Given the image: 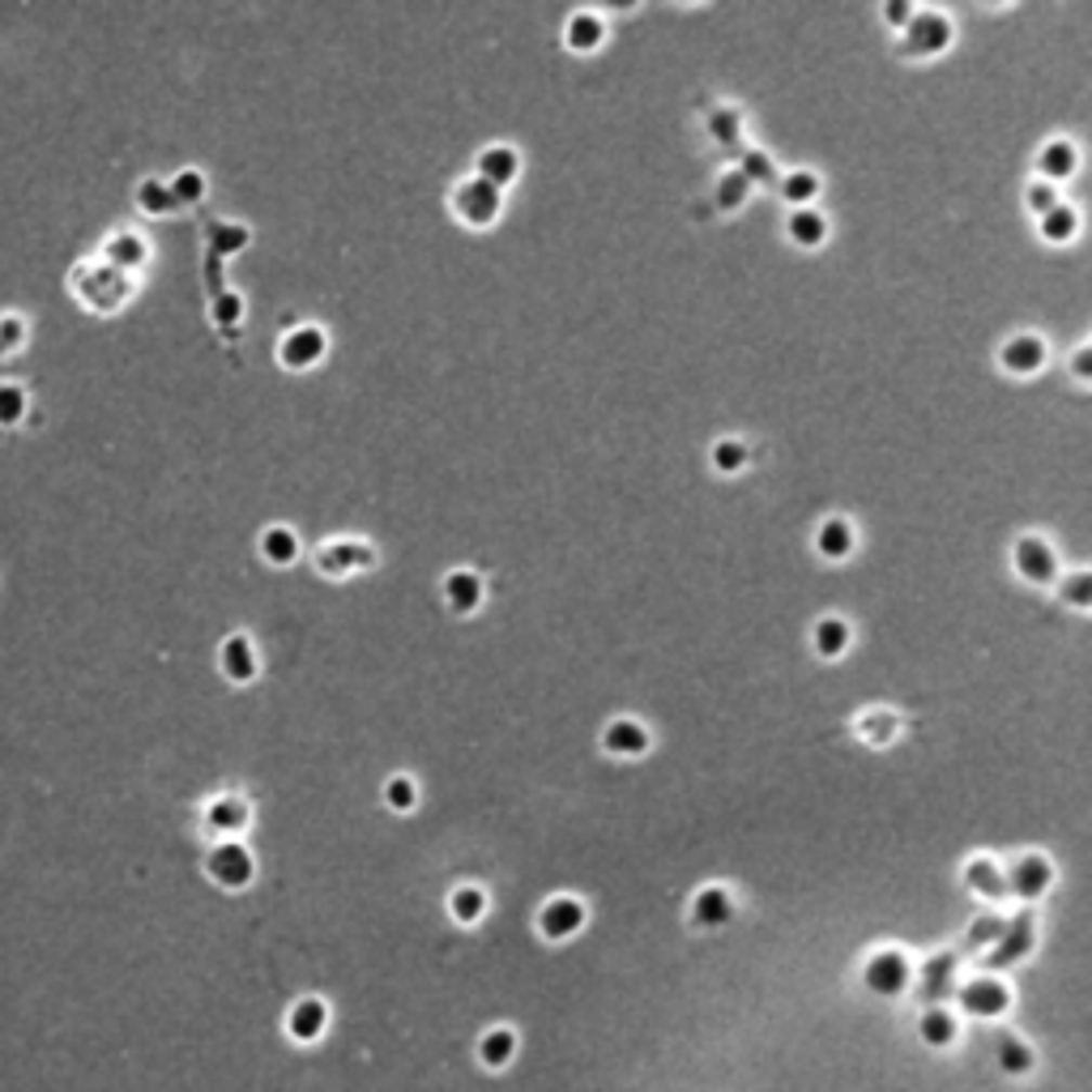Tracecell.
<instances>
[{
    "mask_svg": "<svg viewBox=\"0 0 1092 1092\" xmlns=\"http://www.w3.org/2000/svg\"><path fill=\"white\" fill-rule=\"evenodd\" d=\"M205 875L213 880L218 887H248L252 884V875H257V862H252V854L244 849V845H235V841H222L218 849H209V858H205Z\"/></svg>",
    "mask_w": 1092,
    "mask_h": 1092,
    "instance_id": "obj_1",
    "label": "cell"
},
{
    "mask_svg": "<svg viewBox=\"0 0 1092 1092\" xmlns=\"http://www.w3.org/2000/svg\"><path fill=\"white\" fill-rule=\"evenodd\" d=\"M960 1007H964V1016L999 1020V1016L1012 1007V990H1007L999 977H973V981H964V990H960Z\"/></svg>",
    "mask_w": 1092,
    "mask_h": 1092,
    "instance_id": "obj_2",
    "label": "cell"
},
{
    "mask_svg": "<svg viewBox=\"0 0 1092 1092\" xmlns=\"http://www.w3.org/2000/svg\"><path fill=\"white\" fill-rule=\"evenodd\" d=\"M905 43H909V52H918V56H939L948 43H952V22L944 17V13H935V9H913V17H909V26H905Z\"/></svg>",
    "mask_w": 1092,
    "mask_h": 1092,
    "instance_id": "obj_3",
    "label": "cell"
},
{
    "mask_svg": "<svg viewBox=\"0 0 1092 1092\" xmlns=\"http://www.w3.org/2000/svg\"><path fill=\"white\" fill-rule=\"evenodd\" d=\"M909 977H913V968H909V960L900 952H875L867 960V968H862V981H867V990L871 994H900L905 986H909Z\"/></svg>",
    "mask_w": 1092,
    "mask_h": 1092,
    "instance_id": "obj_4",
    "label": "cell"
},
{
    "mask_svg": "<svg viewBox=\"0 0 1092 1092\" xmlns=\"http://www.w3.org/2000/svg\"><path fill=\"white\" fill-rule=\"evenodd\" d=\"M453 205H457V213L470 222V226H486V222H495V213H499V188H491L486 180H466L457 193H453Z\"/></svg>",
    "mask_w": 1092,
    "mask_h": 1092,
    "instance_id": "obj_5",
    "label": "cell"
},
{
    "mask_svg": "<svg viewBox=\"0 0 1092 1092\" xmlns=\"http://www.w3.org/2000/svg\"><path fill=\"white\" fill-rule=\"evenodd\" d=\"M581 926H585V905L572 900V896L546 900L543 913H538V931H543L546 939H572Z\"/></svg>",
    "mask_w": 1092,
    "mask_h": 1092,
    "instance_id": "obj_6",
    "label": "cell"
},
{
    "mask_svg": "<svg viewBox=\"0 0 1092 1092\" xmlns=\"http://www.w3.org/2000/svg\"><path fill=\"white\" fill-rule=\"evenodd\" d=\"M321 354H325V334L316 329V325H299V329H290L282 346H277V359L286 363V367H312V363H321Z\"/></svg>",
    "mask_w": 1092,
    "mask_h": 1092,
    "instance_id": "obj_7",
    "label": "cell"
},
{
    "mask_svg": "<svg viewBox=\"0 0 1092 1092\" xmlns=\"http://www.w3.org/2000/svg\"><path fill=\"white\" fill-rule=\"evenodd\" d=\"M517 171H521V158H517L512 145H486V150L478 154V180H486L491 188L512 184Z\"/></svg>",
    "mask_w": 1092,
    "mask_h": 1092,
    "instance_id": "obj_8",
    "label": "cell"
},
{
    "mask_svg": "<svg viewBox=\"0 0 1092 1092\" xmlns=\"http://www.w3.org/2000/svg\"><path fill=\"white\" fill-rule=\"evenodd\" d=\"M999 363H1003L1012 376H1032V372L1045 363V341L1037 338V334H1020V338H1012L1003 346Z\"/></svg>",
    "mask_w": 1092,
    "mask_h": 1092,
    "instance_id": "obj_9",
    "label": "cell"
},
{
    "mask_svg": "<svg viewBox=\"0 0 1092 1092\" xmlns=\"http://www.w3.org/2000/svg\"><path fill=\"white\" fill-rule=\"evenodd\" d=\"M1050 880H1054V867L1041 858V854H1024L1020 862L1012 867V880H1007V887L1016 892V896H1041L1045 887H1050Z\"/></svg>",
    "mask_w": 1092,
    "mask_h": 1092,
    "instance_id": "obj_10",
    "label": "cell"
},
{
    "mask_svg": "<svg viewBox=\"0 0 1092 1092\" xmlns=\"http://www.w3.org/2000/svg\"><path fill=\"white\" fill-rule=\"evenodd\" d=\"M218 666L231 682H248L257 675V653H252V640L248 636H226L222 640V653H218Z\"/></svg>",
    "mask_w": 1092,
    "mask_h": 1092,
    "instance_id": "obj_11",
    "label": "cell"
},
{
    "mask_svg": "<svg viewBox=\"0 0 1092 1092\" xmlns=\"http://www.w3.org/2000/svg\"><path fill=\"white\" fill-rule=\"evenodd\" d=\"M325 1024H329L325 999H299V1003L290 1007V1016H286V1028H290L295 1041H316V1037L325 1032Z\"/></svg>",
    "mask_w": 1092,
    "mask_h": 1092,
    "instance_id": "obj_12",
    "label": "cell"
},
{
    "mask_svg": "<svg viewBox=\"0 0 1092 1092\" xmlns=\"http://www.w3.org/2000/svg\"><path fill=\"white\" fill-rule=\"evenodd\" d=\"M730 913H734V900H730L726 887H717V884L700 887L696 900H691V918H696L700 926H726Z\"/></svg>",
    "mask_w": 1092,
    "mask_h": 1092,
    "instance_id": "obj_13",
    "label": "cell"
},
{
    "mask_svg": "<svg viewBox=\"0 0 1092 1092\" xmlns=\"http://www.w3.org/2000/svg\"><path fill=\"white\" fill-rule=\"evenodd\" d=\"M1016 568L1024 572V581H1054V550L1041 543V538H1020L1016 543Z\"/></svg>",
    "mask_w": 1092,
    "mask_h": 1092,
    "instance_id": "obj_14",
    "label": "cell"
},
{
    "mask_svg": "<svg viewBox=\"0 0 1092 1092\" xmlns=\"http://www.w3.org/2000/svg\"><path fill=\"white\" fill-rule=\"evenodd\" d=\"M602 743H607L611 755H645L649 751V730L640 722H632V717H614L607 726V734H602Z\"/></svg>",
    "mask_w": 1092,
    "mask_h": 1092,
    "instance_id": "obj_15",
    "label": "cell"
},
{
    "mask_svg": "<svg viewBox=\"0 0 1092 1092\" xmlns=\"http://www.w3.org/2000/svg\"><path fill=\"white\" fill-rule=\"evenodd\" d=\"M444 602L457 614H470L478 602H482V581H478L474 572H466V568L448 572V576H444Z\"/></svg>",
    "mask_w": 1092,
    "mask_h": 1092,
    "instance_id": "obj_16",
    "label": "cell"
},
{
    "mask_svg": "<svg viewBox=\"0 0 1092 1092\" xmlns=\"http://www.w3.org/2000/svg\"><path fill=\"white\" fill-rule=\"evenodd\" d=\"M1076 145L1071 141H1050V145H1041V154H1037V171H1041V180L1050 184V180H1067L1071 171H1076Z\"/></svg>",
    "mask_w": 1092,
    "mask_h": 1092,
    "instance_id": "obj_17",
    "label": "cell"
},
{
    "mask_svg": "<svg viewBox=\"0 0 1092 1092\" xmlns=\"http://www.w3.org/2000/svg\"><path fill=\"white\" fill-rule=\"evenodd\" d=\"M563 35H568V48H572V52H594V48L602 43L607 26H602L598 13L585 9V13H572V17H568V30H563Z\"/></svg>",
    "mask_w": 1092,
    "mask_h": 1092,
    "instance_id": "obj_18",
    "label": "cell"
},
{
    "mask_svg": "<svg viewBox=\"0 0 1092 1092\" xmlns=\"http://www.w3.org/2000/svg\"><path fill=\"white\" fill-rule=\"evenodd\" d=\"M918 1037L931 1045V1050H948L955 1037H960V1024L948 1007H931L926 1016H922V1028H918Z\"/></svg>",
    "mask_w": 1092,
    "mask_h": 1092,
    "instance_id": "obj_19",
    "label": "cell"
},
{
    "mask_svg": "<svg viewBox=\"0 0 1092 1092\" xmlns=\"http://www.w3.org/2000/svg\"><path fill=\"white\" fill-rule=\"evenodd\" d=\"M372 563V550L363 543H329L321 550V568L325 572H354V568H367Z\"/></svg>",
    "mask_w": 1092,
    "mask_h": 1092,
    "instance_id": "obj_20",
    "label": "cell"
},
{
    "mask_svg": "<svg viewBox=\"0 0 1092 1092\" xmlns=\"http://www.w3.org/2000/svg\"><path fill=\"white\" fill-rule=\"evenodd\" d=\"M512 1054H517V1032L512 1028H491V1032H482V1041H478V1058L486 1063V1067H508L512 1063Z\"/></svg>",
    "mask_w": 1092,
    "mask_h": 1092,
    "instance_id": "obj_21",
    "label": "cell"
},
{
    "mask_svg": "<svg viewBox=\"0 0 1092 1092\" xmlns=\"http://www.w3.org/2000/svg\"><path fill=\"white\" fill-rule=\"evenodd\" d=\"M205 823L213 828V832H244V823H248V803H239V798H213L209 807H205Z\"/></svg>",
    "mask_w": 1092,
    "mask_h": 1092,
    "instance_id": "obj_22",
    "label": "cell"
},
{
    "mask_svg": "<svg viewBox=\"0 0 1092 1092\" xmlns=\"http://www.w3.org/2000/svg\"><path fill=\"white\" fill-rule=\"evenodd\" d=\"M816 546H819V555H828V559H845V555L854 550V525L841 521V517H828V521L819 525Z\"/></svg>",
    "mask_w": 1092,
    "mask_h": 1092,
    "instance_id": "obj_23",
    "label": "cell"
},
{
    "mask_svg": "<svg viewBox=\"0 0 1092 1092\" xmlns=\"http://www.w3.org/2000/svg\"><path fill=\"white\" fill-rule=\"evenodd\" d=\"M823 235H828V222H823V213H819V209L803 205V209H794V213H790V239H794V244L816 248V244H823Z\"/></svg>",
    "mask_w": 1092,
    "mask_h": 1092,
    "instance_id": "obj_24",
    "label": "cell"
},
{
    "mask_svg": "<svg viewBox=\"0 0 1092 1092\" xmlns=\"http://www.w3.org/2000/svg\"><path fill=\"white\" fill-rule=\"evenodd\" d=\"M964 884L973 887L977 896H1003V892H1007L1003 875H999V867H994L990 858H973V862L964 867Z\"/></svg>",
    "mask_w": 1092,
    "mask_h": 1092,
    "instance_id": "obj_25",
    "label": "cell"
},
{
    "mask_svg": "<svg viewBox=\"0 0 1092 1092\" xmlns=\"http://www.w3.org/2000/svg\"><path fill=\"white\" fill-rule=\"evenodd\" d=\"M1076 226H1080V213H1076L1071 205H1054V209H1045V213H1041V235H1045L1050 244L1071 239V235H1076Z\"/></svg>",
    "mask_w": 1092,
    "mask_h": 1092,
    "instance_id": "obj_26",
    "label": "cell"
},
{
    "mask_svg": "<svg viewBox=\"0 0 1092 1092\" xmlns=\"http://www.w3.org/2000/svg\"><path fill=\"white\" fill-rule=\"evenodd\" d=\"M136 205H141V213L162 218V213L176 209V197H171L167 180H141V184H136Z\"/></svg>",
    "mask_w": 1092,
    "mask_h": 1092,
    "instance_id": "obj_27",
    "label": "cell"
},
{
    "mask_svg": "<svg viewBox=\"0 0 1092 1092\" xmlns=\"http://www.w3.org/2000/svg\"><path fill=\"white\" fill-rule=\"evenodd\" d=\"M845 645H849V623L845 619H819L816 623V649L823 658H841L845 653Z\"/></svg>",
    "mask_w": 1092,
    "mask_h": 1092,
    "instance_id": "obj_28",
    "label": "cell"
},
{
    "mask_svg": "<svg viewBox=\"0 0 1092 1092\" xmlns=\"http://www.w3.org/2000/svg\"><path fill=\"white\" fill-rule=\"evenodd\" d=\"M107 261H112V270H136L141 261H145V244H141V235H116L112 244H107Z\"/></svg>",
    "mask_w": 1092,
    "mask_h": 1092,
    "instance_id": "obj_29",
    "label": "cell"
},
{
    "mask_svg": "<svg viewBox=\"0 0 1092 1092\" xmlns=\"http://www.w3.org/2000/svg\"><path fill=\"white\" fill-rule=\"evenodd\" d=\"M448 909H453V918L457 922H478L482 918V909H486V896H482V887H474V884H461L453 896H448Z\"/></svg>",
    "mask_w": 1092,
    "mask_h": 1092,
    "instance_id": "obj_30",
    "label": "cell"
},
{
    "mask_svg": "<svg viewBox=\"0 0 1092 1092\" xmlns=\"http://www.w3.org/2000/svg\"><path fill=\"white\" fill-rule=\"evenodd\" d=\"M261 555L270 559V563H290L295 555H299V538L290 534V530H282V525H273L261 534Z\"/></svg>",
    "mask_w": 1092,
    "mask_h": 1092,
    "instance_id": "obj_31",
    "label": "cell"
},
{
    "mask_svg": "<svg viewBox=\"0 0 1092 1092\" xmlns=\"http://www.w3.org/2000/svg\"><path fill=\"white\" fill-rule=\"evenodd\" d=\"M26 389L22 385H13V380H0V427L9 431V427H17L22 418H26Z\"/></svg>",
    "mask_w": 1092,
    "mask_h": 1092,
    "instance_id": "obj_32",
    "label": "cell"
},
{
    "mask_svg": "<svg viewBox=\"0 0 1092 1092\" xmlns=\"http://www.w3.org/2000/svg\"><path fill=\"white\" fill-rule=\"evenodd\" d=\"M858 734L871 743V748H884L887 739L896 734V717L887 713V708H871V713H862V722H858Z\"/></svg>",
    "mask_w": 1092,
    "mask_h": 1092,
    "instance_id": "obj_33",
    "label": "cell"
},
{
    "mask_svg": "<svg viewBox=\"0 0 1092 1092\" xmlns=\"http://www.w3.org/2000/svg\"><path fill=\"white\" fill-rule=\"evenodd\" d=\"M816 193H819V180L811 171H790V176L781 180V197L790 205H798V209L816 202Z\"/></svg>",
    "mask_w": 1092,
    "mask_h": 1092,
    "instance_id": "obj_34",
    "label": "cell"
},
{
    "mask_svg": "<svg viewBox=\"0 0 1092 1092\" xmlns=\"http://www.w3.org/2000/svg\"><path fill=\"white\" fill-rule=\"evenodd\" d=\"M999 1071H1007V1076L1032 1071V1050L1024 1041H1016V1037H1003L999 1041Z\"/></svg>",
    "mask_w": 1092,
    "mask_h": 1092,
    "instance_id": "obj_35",
    "label": "cell"
},
{
    "mask_svg": "<svg viewBox=\"0 0 1092 1092\" xmlns=\"http://www.w3.org/2000/svg\"><path fill=\"white\" fill-rule=\"evenodd\" d=\"M26 346V316L0 312V359H13Z\"/></svg>",
    "mask_w": 1092,
    "mask_h": 1092,
    "instance_id": "obj_36",
    "label": "cell"
},
{
    "mask_svg": "<svg viewBox=\"0 0 1092 1092\" xmlns=\"http://www.w3.org/2000/svg\"><path fill=\"white\" fill-rule=\"evenodd\" d=\"M171 197H176V205H197L205 197V176L202 171H180L171 184Z\"/></svg>",
    "mask_w": 1092,
    "mask_h": 1092,
    "instance_id": "obj_37",
    "label": "cell"
},
{
    "mask_svg": "<svg viewBox=\"0 0 1092 1092\" xmlns=\"http://www.w3.org/2000/svg\"><path fill=\"white\" fill-rule=\"evenodd\" d=\"M713 466H717L722 474L743 470V466H748V444H743V440H722V444L713 448Z\"/></svg>",
    "mask_w": 1092,
    "mask_h": 1092,
    "instance_id": "obj_38",
    "label": "cell"
},
{
    "mask_svg": "<svg viewBox=\"0 0 1092 1092\" xmlns=\"http://www.w3.org/2000/svg\"><path fill=\"white\" fill-rule=\"evenodd\" d=\"M708 129H713V136H717L722 145H734V141H739V112L717 107V112L708 116Z\"/></svg>",
    "mask_w": 1092,
    "mask_h": 1092,
    "instance_id": "obj_39",
    "label": "cell"
},
{
    "mask_svg": "<svg viewBox=\"0 0 1092 1092\" xmlns=\"http://www.w3.org/2000/svg\"><path fill=\"white\" fill-rule=\"evenodd\" d=\"M748 197V180L739 176V171H730V176H722L717 180V205H726V209H739Z\"/></svg>",
    "mask_w": 1092,
    "mask_h": 1092,
    "instance_id": "obj_40",
    "label": "cell"
},
{
    "mask_svg": "<svg viewBox=\"0 0 1092 1092\" xmlns=\"http://www.w3.org/2000/svg\"><path fill=\"white\" fill-rule=\"evenodd\" d=\"M414 798H418V790H414V781H410V777H393V781L385 785V803H389L393 811H410V807H414Z\"/></svg>",
    "mask_w": 1092,
    "mask_h": 1092,
    "instance_id": "obj_41",
    "label": "cell"
},
{
    "mask_svg": "<svg viewBox=\"0 0 1092 1092\" xmlns=\"http://www.w3.org/2000/svg\"><path fill=\"white\" fill-rule=\"evenodd\" d=\"M1007 935H1012V944H1007V948H999V955H994V960H999V964H1007V960H1016V952H1020V948H1028V935H1032V926H1028V918H1024V922H1012V926H1007Z\"/></svg>",
    "mask_w": 1092,
    "mask_h": 1092,
    "instance_id": "obj_42",
    "label": "cell"
},
{
    "mask_svg": "<svg viewBox=\"0 0 1092 1092\" xmlns=\"http://www.w3.org/2000/svg\"><path fill=\"white\" fill-rule=\"evenodd\" d=\"M248 244V231L244 226H218L213 231V248L218 252H235V248H244Z\"/></svg>",
    "mask_w": 1092,
    "mask_h": 1092,
    "instance_id": "obj_43",
    "label": "cell"
},
{
    "mask_svg": "<svg viewBox=\"0 0 1092 1092\" xmlns=\"http://www.w3.org/2000/svg\"><path fill=\"white\" fill-rule=\"evenodd\" d=\"M739 176H743L748 184H751V180H768V176H772V162H768V154H759V150H755V154H743V171H739Z\"/></svg>",
    "mask_w": 1092,
    "mask_h": 1092,
    "instance_id": "obj_44",
    "label": "cell"
},
{
    "mask_svg": "<svg viewBox=\"0 0 1092 1092\" xmlns=\"http://www.w3.org/2000/svg\"><path fill=\"white\" fill-rule=\"evenodd\" d=\"M1067 602H1076V607H1089V598H1092V581H1089V572H1076V576H1067Z\"/></svg>",
    "mask_w": 1092,
    "mask_h": 1092,
    "instance_id": "obj_45",
    "label": "cell"
},
{
    "mask_svg": "<svg viewBox=\"0 0 1092 1092\" xmlns=\"http://www.w3.org/2000/svg\"><path fill=\"white\" fill-rule=\"evenodd\" d=\"M1028 205H1032L1037 213H1045V209H1054V205H1058V193L1041 180V184H1032V188H1028Z\"/></svg>",
    "mask_w": 1092,
    "mask_h": 1092,
    "instance_id": "obj_46",
    "label": "cell"
},
{
    "mask_svg": "<svg viewBox=\"0 0 1092 1092\" xmlns=\"http://www.w3.org/2000/svg\"><path fill=\"white\" fill-rule=\"evenodd\" d=\"M239 312H244V308H239V299H235V295H222V299L213 303V316H218V325H231V321H239Z\"/></svg>",
    "mask_w": 1092,
    "mask_h": 1092,
    "instance_id": "obj_47",
    "label": "cell"
},
{
    "mask_svg": "<svg viewBox=\"0 0 1092 1092\" xmlns=\"http://www.w3.org/2000/svg\"><path fill=\"white\" fill-rule=\"evenodd\" d=\"M909 17H913V4H884V22L887 26H909Z\"/></svg>",
    "mask_w": 1092,
    "mask_h": 1092,
    "instance_id": "obj_48",
    "label": "cell"
},
{
    "mask_svg": "<svg viewBox=\"0 0 1092 1092\" xmlns=\"http://www.w3.org/2000/svg\"><path fill=\"white\" fill-rule=\"evenodd\" d=\"M1076 376H1080V380H1089V346L1076 354Z\"/></svg>",
    "mask_w": 1092,
    "mask_h": 1092,
    "instance_id": "obj_49",
    "label": "cell"
}]
</instances>
